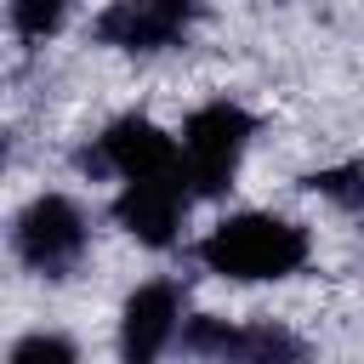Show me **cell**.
Instances as JSON below:
<instances>
[{
	"mask_svg": "<svg viewBox=\"0 0 364 364\" xmlns=\"http://www.w3.org/2000/svg\"><path fill=\"white\" fill-rule=\"evenodd\" d=\"M199 262L222 279H239V284H256V279H290L301 262H307V233L284 216H267V210H245V216H228L205 233L199 245Z\"/></svg>",
	"mask_w": 364,
	"mask_h": 364,
	"instance_id": "obj_1",
	"label": "cell"
},
{
	"mask_svg": "<svg viewBox=\"0 0 364 364\" xmlns=\"http://www.w3.org/2000/svg\"><path fill=\"white\" fill-rule=\"evenodd\" d=\"M250 131H256V119L239 102H205L199 114H188V125H182V176H188L193 199H210L233 182Z\"/></svg>",
	"mask_w": 364,
	"mask_h": 364,
	"instance_id": "obj_2",
	"label": "cell"
},
{
	"mask_svg": "<svg viewBox=\"0 0 364 364\" xmlns=\"http://www.w3.org/2000/svg\"><path fill=\"white\" fill-rule=\"evenodd\" d=\"M80 171L119 176V182H131V176H165V171H182V142H171L154 119L125 114L91 148H80Z\"/></svg>",
	"mask_w": 364,
	"mask_h": 364,
	"instance_id": "obj_3",
	"label": "cell"
},
{
	"mask_svg": "<svg viewBox=\"0 0 364 364\" xmlns=\"http://www.w3.org/2000/svg\"><path fill=\"white\" fill-rule=\"evenodd\" d=\"M11 250L34 267V273H68L85 256V216L74 199L63 193H40L34 205H23V216L11 222Z\"/></svg>",
	"mask_w": 364,
	"mask_h": 364,
	"instance_id": "obj_4",
	"label": "cell"
},
{
	"mask_svg": "<svg viewBox=\"0 0 364 364\" xmlns=\"http://www.w3.org/2000/svg\"><path fill=\"white\" fill-rule=\"evenodd\" d=\"M188 199H193V188H188L182 171H165V176H131V182L119 188V199H114V222H119L136 245L165 250V245H176V233H182Z\"/></svg>",
	"mask_w": 364,
	"mask_h": 364,
	"instance_id": "obj_5",
	"label": "cell"
},
{
	"mask_svg": "<svg viewBox=\"0 0 364 364\" xmlns=\"http://www.w3.org/2000/svg\"><path fill=\"white\" fill-rule=\"evenodd\" d=\"M193 28V0H108L97 40L114 51H165Z\"/></svg>",
	"mask_w": 364,
	"mask_h": 364,
	"instance_id": "obj_6",
	"label": "cell"
},
{
	"mask_svg": "<svg viewBox=\"0 0 364 364\" xmlns=\"http://www.w3.org/2000/svg\"><path fill=\"white\" fill-rule=\"evenodd\" d=\"M182 347L188 353H205V358H250V364H273V358H301L307 347L279 330V324H228V318H210L199 313L193 324H182Z\"/></svg>",
	"mask_w": 364,
	"mask_h": 364,
	"instance_id": "obj_7",
	"label": "cell"
},
{
	"mask_svg": "<svg viewBox=\"0 0 364 364\" xmlns=\"http://www.w3.org/2000/svg\"><path fill=\"white\" fill-rule=\"evenodd\" d=\"M182 318V307H176V290L171 284H142V290H131V301H125V313H119V353L131 358V364H148V358H159L171 341H176V324Z\"/></svg>",
	"mask_w": 364,
	"mask_h": 364,
	"instance_id": "obj_8",
	"label": "cell"
},
{
	"mask_svg": "<svg viewBox=\"0 0 364 364\" xmlns=\"http://www.w3.org/2000/svg\"><path fill=\"white\" fill-rule=\"evenodd\" d=\"M313 193H324L336 210L347 216H364V159H347V165H330V171H313L307 176Z\"/></svg>",
	"mask_w": 364,
	"mask_h": 364,
	"instance_id": "obj_9",
	"label": "cell"
},
{
	"mask_svg": "<svg viewBox=\"0 0 364 364\" xmlns=\"http://www.w3.org/2000/svg\"><path fill=\"white\" fill-rule=\"evenodd\" d=\"M63 11H68V0H11V28L23 40H46V34H57Z\"/></svg>",
	"mask_w": 364,
	"mask_h": 364,
	"instance_id": "obj_10",
	"label": "cell"
},
{
	"mask_svg": "<svg viewBox=\"0 0 364 364\" xmlns=\"http://www.w3.org/2000/svg\"><path fill=\"white\" fill-rule=\"evenodd\" d=\"M11 364H74V341H63V336H23L11 347Z\"/></svg>",
	"mask_w": 364,
	"mask_h": 364,
	"instance_id": "obj_11",
	"label": "cell"
}]
</instances>
